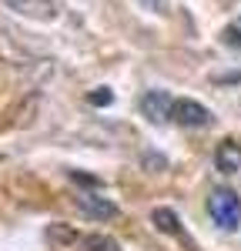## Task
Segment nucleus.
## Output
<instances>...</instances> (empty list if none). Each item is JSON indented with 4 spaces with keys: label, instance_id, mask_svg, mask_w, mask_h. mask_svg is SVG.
Returning <instances> with one entry per match:
<instances>
[{
    "label": "nucleus",
    "instance_id": "f257e3e1",
    "mask_svg": "<svg viewBox=\"0 0 241 251\" xmlns=\"http://www.w3.org/2000/svg\"><path fill=\"white\" fill-rule=\"evenodd\" d=\"M208 214H211V221L218 228L235 231L241 225V198L231 188H215V191L208 194Z\"/></svg>",
    "mask_w": 241,
    "mask_h": 251
},
{
    "label": "nucleus",
    "instance_id": "f03ea898",
    "mask_svg": "<svg viewBox=\"0 0 241 251\" xmlns=\"http://www.w3.org/2000/svg\"><path fill=\"white\" fill-rule=\"evenodd\" d=\"M141 114L154 124H164V121H174V97L168 91H147L141 97Z\"/></svg>",
    "mask_w": 241,
    "mask_h": 251
},
{
    "label": "nucleus",
    "instance_id": "7ed1b4c3",
    "mask_svg": "<svg viewBox=\"0 0 241 251\" xmlns=\"http://www.w3.org/2000/svg\"><path fill=\"white\" fill-rule=\"evenodd\" d=\"M0 3L27 20H54L57 17V0H0Z\"/></svg>",
    "mask_w": 241,
    "mask_h": 251
},
{
    "label": "nucleus",
    "instance_id": "20e7f679",
    "mask_svg": "<svg viewBox=\"0 0 241 251\" xmlns=\"http://www.w3.org/2000/svg\"><path fill=\"white\" fill-rule=\"evenodd\" d=\"M174 121L181 127H208L211 124V111L204 104H198V100L184 97V100H174Z\"/></svg>",
    "mask_w": 241,
    "mask_h": 251
},
{
    "label": "nucleus",
    "instance_id": "39448f33",
    "mask_svg": "<svg viewBox=\"0 0 241 251\" xmlns=\"http://www.w3.org/2000/svg\"><path fill=\"white\" fill-rule=\"evenodd\" d=\"M77 211L94 221H111V218H118V204L100 194H77Z\"/></svg>",
    "mask_w": 241,
    "mask_h": 251
},
{
    "label": "nucleus",
    "instance_id": "423d86ee",
    "mask_svg": "<svg viewBox=\"0 0 241 251\" xmlns=\"http://www.w3.org/2000/svg\"><path fill=\"white\" fill-rule=\"evenodd\" d=\"M215 168L221 174H238L241 171V141L235 137H224L218 148H215Z\"/></svg>",
    "mask_w": 241,
    "mask_h": 251
},
{
    "label": "nucleus",
    "instance_id": "0eeeda50",
    "mask_svg": "<svg viewBox=\"0 0 241 251\" xmlns=\"http://www.w3.org/2000/svg\"><path fill=\"white\" fill-rule=\"evenodd\" d=\"M151 221H154V228L158 231H164V234H174V238H184L181 234V221H178V214L171 211V208H154V214H151Z\"/></svg>",
    "mask_w": 241,
    "mask_h": 251
},
{
    "label": "nucleus",
    "instance_id": "6e6552de",
    "mask_svg": "<svg viewBox=\"0 0 241 251\" xmlns=\"http://www.w3.org/2000/svg\"><path fill=\"white\" fill-rule=\"evenodd\" d=\"M80 248L84 251H120L118 241L107 238V234H84V238H80Z\"/></svg>",
    "mask_w": 241,
    "mask_h": 251
},
{
    "label": "nucleus",
    "instance_id": "1a4fd4ad",
    "mask_svg": "<svg viewBox=\"0 0 241 251\" xmlns=\"http://www.w3.org/2000/svg\"><path fill=\"white\" fill-rule=\"evenodd\" d=\"M47 238H50V241H57V245H71V241H77V231H71V228H67V225H50V228H47Z\"/></svg>",
    "mask_w": 241,
    "mask_h": 251
},
{
    "label": "nucleus",
    "instance_id": "9d476101",
    "mask_svg": "<svg viewBox=\"0 0 241 251\" xmlns=\"http://www.w3.org/2000/svg\"><path fill=\"white\" fill-rule=\"evenodd\" d=\"M221 40H224L228 47H241V17H238V20H231V24L221 30Z\"/></svg>",
    "mask_w": 241,
    "mask_h": 251
},
{
    "label": "nucleus",
    "instance_id": "9b49d317",
    "mask_svg": "<svg viewBox=\"0 0 241 251\" xmlns=\"http://www.w3.org/2000/svg\"><path fill=\"white\" fill-rule=\"evenodd\" d=\"M87 100H91L94 107H107V104L114 100V94H111L107 87H94V94H87Z\"/></svg>",
    "mask_w": 241,
    "mask_h": 251
},
{
    "label": "nucleus",
    "instance_id": "f8f14e48",
    "mask_svg": "<svg viewBox=\"0 0 241 251\" xmlns=\"http://www.w3.org/2000/svg\"><path fill=\"white\" fill-rule=\"evenodd\" d=\"M71 181H77V184H87V188H97V184H100L97 177H91V174H80V171H71Z\"/></svg>",
    "mask_w": 241,
    "mask_h": 251
},
{
    "label": "nucleus",
    "instance_id": "ddd939ff",
    "mask_svg": "<svg viewBox=\"0 0 241 251\" xmlns=\"http://www.w3.org/2000/svg\"><path fill=\"white\" fill-rule=\"evenodd\" d=\"M215 80H218V84H238V80H241V71H238V74H221V77H215Z\"/></svg>",
    "mask_w": 241,
    "mask_h": 251
}]
</instances>
